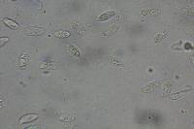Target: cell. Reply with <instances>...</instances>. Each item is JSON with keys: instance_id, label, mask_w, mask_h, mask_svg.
Listing matches in <instances>:
<instances>
[{"instance_id": "5", "label": "cell", "mask_w": 194, "mask_h": 129, "mask_svg": "<svg viewBox=\"0 0 194 129\" xmlns=\"http://www.w3.org/2000/svg\"><path fill=\"white\" fill-rule=\"evenodd\" d=\"M38 119V115L37 114H31V113H29V114L27 115H24L22 117L19 119V124H24V123H28V122H31L35 120Z\"/></svg>"}, {"instance_id": "3", "label": "cell", "mask_w": 194, "mask_h": 129, "mask_svg": "<svg viewBox=\"0 0 194 129\" xmlns=\"http://www.w3.org/2000/svg\"><path fill=\"white\" fill-rule=\"evenodd\" d=\"M30 62V53L28 52H23L18 58V65L22 68L27 67Z\"/></svg>"}, {"instance_id": "17", "label": "cell", "mask_w": 194, "mask_h": 129, "mask_svg": "<svg viewBox=\"0 0 194 129\" xmlns=\"http://www.w3.org/2000/svg\"><path fill=\"white\" fill-rule=\"evenodd\" d=\"M0 40H1V44H0V45H1V47H3L9 41V38H8V37H3L2 36V37H0Z\"/></svg>"}, {"instance_id": "7", "label": "cell", "mask_w": 194, "mask_h": 129, "mask_svg": "<svg viewBox=\"0 0 194 129\" xmlns=\"http://www.w3.org/2000/svg\"><path fill=\"white\" fill-rule=\"evenodd\" d=\"M115 15H116V11L109 10V11H106V12L102 13L101 15H99L97 20L98 21H106V20H109L110 19H112Z\"/></svg>"}, {"instance_id": "10", "label": "cell", "mask_w": 194, "mask_h": 129, "mask_svg": "<svg viewBox=\"0 0 194 129\" xmlns=\"http://www.w3.org/2000/svg\"><path fill=\"white\" fill-rule=\"evenodd\" d=\"M68 52H69L72 56H74V57H81V52L78 48L74 45L68 46Z\"/></svg>"}, {"instance_id": "2", "label": "cell", "mask_w": 194, "mask_h": 129, "mask_svg": "<svg viewBox=\"0 0 194 129\" xmlns=\"http://www.w3.org/2000/svg\"><path fill=\"white\" fill-rule=\"evenodd\" d=\"M44 31H45V29L43 27H40V26H27V27H25L23 29L24 34L28 35V36L41 35Z\"/></svg>"}, {"instance_id": "16", "label": "cell", "mask_w": 194, "mask_h": 129, "mask_svg": "<svg viewBox=\"0 0 194 129\" xmlns=\"http://www.w3.org/2000/svg\"><path fill=\"white\" fill-rule=\"evenodd\" d=\"M182 48L185 50H186V51H189V50H192L193 49V46L190 44L189 42H186V43H185V46H183Z\"/></svg>"}, {"instance_id": "9", "label": "cell", "mask_w": 194, "mask_h": 129, "mask_svg": "<svg viewBox=\"0 0 194 129\" xmlns=\"http://www.w3.org/2000/svg\"><path fill=\"white\" fill-rule=\"evenodd\" d=\"M168 32H158V33H156L153 37V40L155 43H160L163 41L165 38H167L168 37Z\"/></svg>"}, {"instance_id": "4", "label": "cell", "mask_w": 194, "mask_h": 129, "mask_svg": "<svg viewBox=\"0 0 194 129\" xmlns=\"http://www.w3.org/2000/svg\"><path fill=\"white\" fill-rule=\"evenodd\" d=\"M160 85V82L159 81H153V82H151L150 84H148L146 85L141 89V92H144V93H150L151 91L155 90L157 88H158Z\"/></svg>"}, {"instance_id": "12", "label": "cell", "mask_w": 194, "mask_h": 129, "mask_svg": "<svg viewBox=\"0 0 194 129\" xmlns=\"http://www.w3.org/2000/svg\"><path fill=\"white\" fill-rule=\"evenodd\" d=\"M71 34L69 31H65V30H60V31H57L55 32V37L57 38H60V39H64V38H68V37H70Z\"/></svg>"}, {"instance_id": "8", "label": "cell", "mask_w": 194, "mask_h": 129, "mask_svg": "<svg viewBox=\"0 0 194 129\" xmlns=\"http://www.w3.org/2000/svg\"><path fill=\"white\" fill-rule=\"evenodd\" d=\"M192 88H187V89H183V90H181V91H178V92L174 93L172 96H171V99L173 100H177V99H180V98H182V97H185V95L187 93V92H189V91H191Z\"/></svg>"}, {"instance_id": "1", "label": "cell", "mask_w": 194, "mask_h": 129, "mask_svg": "<svg viewBox=\"0 0 194 129\" xmlns=\"http://www.w3.org/2000/svg\"><path fill=\"white\" fill-rule=\"evenodd\" d=\"M141 120H142L144 122L153 123V124H158L160 122V116L153 112H146L142 115Z\"/></svg>"}, {"instance_id": "15", "label": "cell", "mask_w": 194, "mask_h": 129, "mask_svg": "<svg viewBox=\"0 0 194 129\" xmlns=\"http://www.w3.org/2000/svg\"><path fill=\"white\" fill-rule=\"evenodd\" d=\"M172 48V50H175V51H182V41H179V42H177L175 43V44H173L171 46Z\"/></svg>"}, {"instance_id": "11", "label": "cell", "mask_w": 194, "mask_h": 129, "mask_svg": "<svg viewBox=\"0 0 194 129\" xmlns=\"http://www.w3.org/2000/svg\"><path fill=\"white\" fill-rule=\"evenodd\" d=\"M159 13H160V10H158V9H146V10H142L141 15L142 16H156Z\"/></svg>"}, {"instance_id": "6", "label": "cell", "mask_w": 194, "mask_h": 129, "mask_svg": "<svg viewBox=\"0 0 194 129\" xmlns=\"http://www.w3.org/2000/svg\"><path fill=\"white\" fill-rule=\"evenodd\" d=\"M2 23H4L5 26H7L8 28L13 29V30H16V29H18L19 27V24L17 23V21H15L14 20H11L9 18H3L2 19Z\"/></svg>"}, {"instance_id": "13", "label": "cell", "mask_w": 194, "mask_h": 129, "mask_svg": "<svg viewBox=\"0 0 194 129\" xmlns=\"http://www.w3.org/2000/svg\"><path fill=\"white\" fill-rule=\"evenodd\" d=\"M55 62L54 61H51V60H45L43 62H41L40 63V68H43V69H46V68H48V69H52V68H55Z\"/></svg>"}, {"instance_id": "14", "label": "cell", "mask_w": 194, "mask_h": 129, "mask_svg": "<svg viewBox=\"0 0 194 129\" xmlns=\"http://www.w3.org/2000/svg\"><path fill=\"white\" fill-rule=\"evenodd\" d=\"M73 29H74L77 33H79L80 35H83V33H85V30H83V25L81 23H73Z\"/></svg>"}]
</instances>
